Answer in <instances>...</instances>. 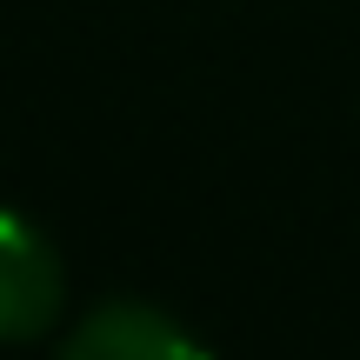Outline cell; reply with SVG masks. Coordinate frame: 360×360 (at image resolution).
<instances>
[{
	"label": "cell",
	"instance_id": "cell-1",
	"mask_svg": "<svg viewBox=\"0 0 360 360\" xmlns=\"http://www.w3.org/2000/svg\"><path fill=\"white\" fill-rule=\"evenodd\" d=\"M60 300H67V274L53 240L34 220L0 207V347L40 340L60 321Z\"/></svg>",
	"mask_w": 360,
	"mask_h": 360
},
{
	"label": "cell",
	"instance_id": "cell-2",
	"mask_svg": "<svg viewBox=\"0 0 360 360\" xmlns=\"http://www.w3.org/2000/svg\"><path fill=\"white\" fill-rule=\"evenodd\" d=\"M53 360H207V347L147 300H107L67 334Z\"/></svg>",
	"mask_w": 360,
	"mask_h": 360
}]
</instances>
